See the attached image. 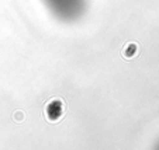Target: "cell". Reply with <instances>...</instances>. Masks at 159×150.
<instances>
[]
</instances>
